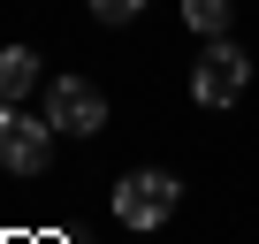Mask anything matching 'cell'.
<instances>
[{"label":"cell","instance_id":"277c9868","mask_svg":"<svg viewBox=\"0 0 259 244\" xmlns=\"http://www.w3.org/2000/svg\"><path fill=\"white\" fill-rule=\"evenodd\" d=\"M46 122L69 130V138H99V130H107V99H99L84 76H54V84H46Z\"/></svg>","mask_w":259,"mask_h":244},{"label":"cell","instance_id":"7a4b0ae2","mask_svg":"<svg viewBox=\"0 0 259 244\" xmlns=\"http://www.w3.org/2000/svg\"><path fill=\"white\" fill-rule=\"evenodd\" d=\"M244 84H251V54L229 46V38H206V54L191 61V99L198 107H236Z\"/></svg>","mask_w":259,"mask_h":244},{"label":"cell","instance_id":"3957f363","mask_svg":"<svg viewBox=\"0 0 259 244\" xmlns=\"http://www.w3.org/2000/svg\"><path fill=\"white\" fill-rule=\"evenodd\" d=\"M54 160V122L23 114V107H0V168L8 176H38Z\"/></svg>","mask_w":259,"mask_h":244},{"label":"cell","instance_id":"6da1fadb","mask_svg":"<svg viewBox=\"0 0 259 244\" xmlns=\"http://www.w3.org/2000/svg\"><path fill=\"white\" fill-rule=\"evenodd\" d=\"M176 198H183V183H176L168 168H130V176L114 183V221H122V229H160V221L176 214Z\"/></svg>","mask_w":259,"mask_h":244},{"label":"cell","instance_id":"5b68a950","mask_svg":"<svg viewBox=\"0 0 259 244\" xmlns=\"http://www.w3.org/2000/svg\"><path fill=\"white\" fill-rule=\"evenodd\" d=\"M38 92V54L31 46H0V107H23Z\"/></svg>","mask_w":259,"mask_h":244},{"label":"cell","instance_id":"52a82bcc","mask_svg":"<svg viewBox=\"0 0 259 244\" xmlns=\"http://www.w3.org/2000/svg\"><path fill=\"white\" fill-rule=\"evenodd\" d=\"M138 8H145V0H92L99 23H138Z\"/></svg>","mask_w":259,"mask_h":244},{"label":"cell","instance_id":"8992f818","mask_svg":"<svg viewBox=\"0 0 259 244\" xmlns=\"http://www.w3.org/2000/svg\"><path fill=\"white\" fill-rule=\"evenodd\" d=\"M229 16H236L229 0H183V23H191L198 38H229Z\"/></svg>","mask_w":259,"mask_h":244}]
</instances>
